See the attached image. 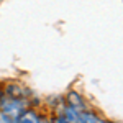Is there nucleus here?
<instances>
[{
	"label": "nucleus",
	"instance_id": "obj_1",
	"mask_svg": "<svg viewBox=\"0 0 123 123\" xmlns=\"http://www.w3.org/2000/svg\"><path fill=\"white\" fill-rule=\"evenodd\" d=\"M13 123H43V120L35 108H23Z\"/></svg>",
	"mask_w": 123,
	"mask_h": 123
},
{
	"label": "nucleus",
	"instance_id": "obj_2",
	"mask_svg": "<svg viewBox=\"0 0 123 123\" xmlns=\"http://www.w3.org/2000/svg\"><path fill=\"white\" fill-rule=\"evenodd\" d=\"M67 105L80 112L84 108V100H82V97L77 94V92H71V94L67 95Z\"/></svg>",
	"mask_w": 123,
	"mask_h": 123
},
{
	"label": "nucleus",
	"instance_id": "obj_6",
	"mask_svg": "<svg viewBox=\"0 0 123 123\" xmlns=\"http://www.w3.org/2000/svg\"><path fill=\"white\" fill-rule=\"evenodd\" d=\"M110 123H117V122H110Z\"/></svg>",
	"mask_w": 123,
	"mask_h": 123
},
{
	"label": "nucleus",
	"instance_id": "obj_3",
	"mask_svg": "<svg viewBox=\"0 0 123 123\" xmlns=\"http://www.w3.org/2000/svg\"><path fill=\"white\" fill-rule=\"evenodd\" d=\"M0 123H13V120L10 118L8 115H5L2 110H0Z\"/></svg>",
	"mask_w": 123,
	"mask_h": 123
},
{
	"label": "nucleus",
	"instance_id": "obj_5",
	"mask_svg": "<svg viewBox=\"0 0 123 123\" xmlns=\"http://www.w3.org/2000/svg\"><path fill=\"white\" fill-rule=\"evenodd\" d=\"M76 123H80V122H79V120H77V122H76Z\"/></svg>",
	"mask_w": 123,
	"mask_h": 123
},
{
	"label": "nucleus",
	"instance_id": "obj_4",
	"mask_svg": "<svg viewBox=\"0 0 123 123\" xmlns=\"http://www.w3.org/2000/svg\"><path fill=\"white\" fill-rule=\"evenodd\" d=\"M51 123H71V122L67 120L64 115H59V117H56V118H54V120H53Z\"/></svg>",
	"mask_w": 123,
	"mask_h": 123
}]
</instances>
